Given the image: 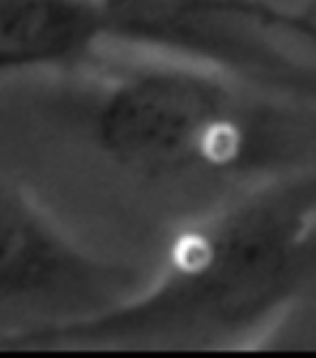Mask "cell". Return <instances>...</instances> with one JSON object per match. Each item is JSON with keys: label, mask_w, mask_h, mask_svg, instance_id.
<instances>
[{"label": "cell", "mask_w": 316, "mask_h": 358, "mask_svg": "<svg viewBox=\"0 0 316 358\" xmlns=\"http://www.w3.org/2000/svg\"><path fill=\"white\" fill-rule=\"evenodd\" d=\"M314 166L247 183L185 222L158 269L82 322L8 351H250L314 336Z\"/></svg>", "instance_id": "1"}, {"label": "cell", "mask_w": 316, "mask_h": 358, "mask_svg": "<svg viewBox=\"0 0 316 358\" xmlns=\"http://www.w3.org/2000/svg\"><path fill=\"white\" fill-rule=\"evenodd\" d=\"M92 138L141 178H250L314 166V101L215 67L141 55L104 64Z\"/></svg>", "instance_id": "2"}, {"label": "cell", "mask_w": 316, "mask_h": 358, "mask_svg": "<svg viewBox=\"0 0 316 358\" xmlns=\"http://www.w3.org/2000/svg\"><path fill=\"white\" fill-rule=\"evenodd\" d=\"M122 30V48L215 67L289 96L314 94V67L287 50L311 43L314 6L272 0H106Z\"/></svg>", "instance_id": "3"}, {"label": "cell", "mask_w": 316, "mask_h": 358, "mask_svg": "<svg viewBox=\"0 0 316 358\" xmlns=\"http://www.w3.org/2000/svg\"><path fill=\"white\" fill-rule=\"evenodd\" d=\"M141 277L85 248L25 185L0 176V351L106 309Z\"/></svg>", "instance_id": "4"}, {"label": "cell", "mask_w": 316, "mask_h": 358, "mask_svg": "<svg viewBox=\"0 0 316 358\" xmlns=\"http://www.w3.org/2000/svg\"><path fill=\"white\" fill-rule=\"evenodd\" d=\"M119 48L106 0H0V82L99 67Z\"/></svg>", "instance_id": "5"}, {"label": "cell", "mask_w": 316, "mask_h": 358, "mask_svg": "<svg viewBox=\"0 0 316 358\" xmlns=\"http://www.w3.org/2000/svg\"><path fill=\"white\" fill-rule=\"evenodd\" d=\"M306 3H311V0H306Z\"/></svg>", "instance_id": "6"}]
</instances>
